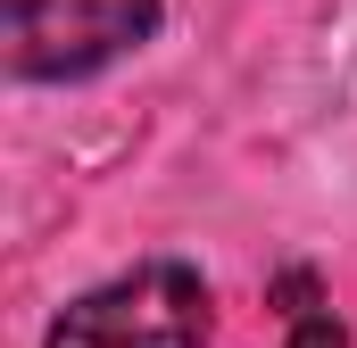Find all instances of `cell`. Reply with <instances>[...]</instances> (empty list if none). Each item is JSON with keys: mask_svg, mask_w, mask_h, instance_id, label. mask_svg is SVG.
Returning <instances> with one entry per match:
<instances>
[{"mask_svg": "<svg viewBox=\"0 0 357 348\" xmlns=\"http://www.w3.org/2000/svg\"><path fill=\"white\" fill-rule=\"evenodd\" d=\"M216 332V307H208V282L191 265L158 258V265H133L116 282L84 290L42 348H208Z\"/></svg>", "mask_w": 357, "mask_h": 348, "instance_id": "obj_1", "label": "cell"}, {"mask_svg": "<svg viewBox=\"0 0 357 348\" xmlns=\"http://www.w3.org/2000/svg\"><path fill=\"white\" fill-rule=\"evenodd\" d=\"M158 33V0H0V50L25 84H75Z\"/></svg>", "mask_w": 357, "mask_h": 348, "instance_id": "obj_2", "label": "cell"}, {"mask_svg": "<svg viewBox=\"0 0 357 348\" xmlns=\"http://www.w3.org/2000/svg\"><path fill=\"white\" fill-rule=\"evenodd\" d=\"M274 315L291 324V340H282V348H349L341 315H333V307L316 299V274H299V265H291V274L274 282Z\"/></svg>", "mask_w": 357, "mask_h": 348, "instance_id": "obj_3", "label": "cell"}]
</instances>
